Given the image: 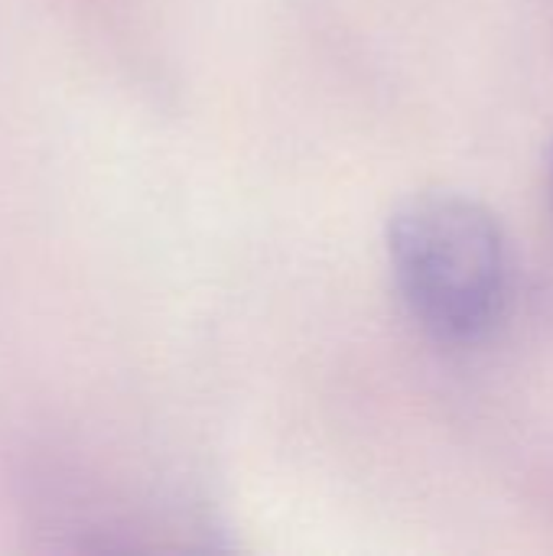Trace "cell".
<instances>
[{
	"instance_id": "6da1fadb",
	"label": "cell",
	"mask_w": 553,
	"mask_h": 556,
	"mask_svg": "<svg viewBox=\"0 0 553 556\" xmlns=\"http://www.w3.org/2000/svg\"><path fill=\"white\" fill-rule=\"evenodd\" d=\"M388 257L411 316L443 342L489 336L512 290L499 215L463 192H420L388 222Z\"/></svg>"
},
{
	"instance_id": "7a4b0ae2",
	"label": "cell",
	"mask_w": 553,
	"mask_h": 556,
	"mask_svg": "<svg viewBox=\"0 0 553 556\" xmlns=\"http://www.w3.org/2000/svg\"><path fill=\"white\" fill-rule=\"evenodd\" d=\"M551 186H553V153H551Z\"/></svg>"
}]
</instances>
